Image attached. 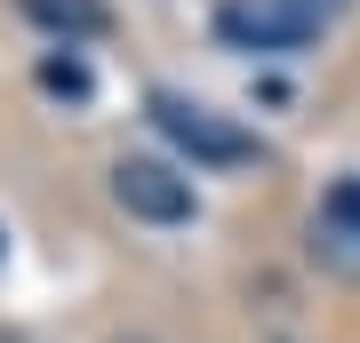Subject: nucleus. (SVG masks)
I'll return each instance as SVG.
<instances>
[{
  "label": "nucleus",
  "instance_id": "1",
  "mask_svg": "<svg viewBox=\"0 0 360 343\" xmlns=\"http://www.w3.org/2000/svg\"><path fill=\"white\" fill-rule=\"evenodd\" d=\"M328 16L312 0H217V40L224 48H257V56H296L321 40Z\"/></svg>",
  "mask_w": 360,
  "mask_h": 343
},
{
  "label": "nucleus",
  "instance_id": "2",
  "mask_svg": "<svg viewBox=\"0 0 360 343\" xmlns=\"http://www.w3.org/2000/svg\"><path fill=\"white\" fill-rule=\"evenodd\" d=\"M144 112H153V128L176 144V152H193L200 168H248V160H257V136H248V128H232V120H217L208 104H184V96L160 88Z\"/></svg>",
  "mask_w": 360,
  "mask_h": 343
},
{
  "label": "nucleus",
  "instance_id": "3",
  "mask_svg": "<svg viewBox=\"0 0 360 343\" xmlns=\"http://www.w3.org/2000/svg\"><path fill=\"white\" fill-rule=\"evenodd\" d=\"M112 200L136 224H193V176L168 160H120L112 168Z\"/></svg>",
  "mask_w": 360,
  "mask_h": 343
},
{
  "label": "nucleus",
  "instance_id": "4",
  "mask_svg": "<svg viewBox=\"0 0 360 343\" xmlns=\"http://www.w3.org/2000/svg\"><path fill=\"white\" fill-rule=\"evenodd\" d=\"M312 264L360 288V176H336L312 208Z\"/></svg>",
  "mask_w": 360,
  "mask_h": 343
},
{
  "label": "nucleus",
  "instance_id": "5",
  "mask_svg": "<svg viewBox=\"0 0 360 343\" xmlns=\"http://www.w3.org/2000/svg\"><path fill=\"white\" fill-rule=\"evenodd\" d=\"M16 8H25L40 32H56L65 48H72V40H104V32H112V8H104V0H16Z\"/></svg>",
  "mask_w": 360,
  "mask_h": 343
},
{
  "label": "nucleus",
  "instance_id": "6",
  "mask_svg": "<svg viewBox=\"0 0 360 343\" xmlns=\"http://www.w3.org/2000/svg\"><path fill=\"white\" fill-rule=\"evenodd\" d=\"M40 88H49V96H89V64H80V56H49V64H40Z\"/></svg>",
  "mask_w": 360,
  "mask_h": 343
},
{
  "label": "nucleus",
  "instance_id": "7",
  "mask_svg": "<svg viewBox=\"0 0 360 343\" xmlns=\"http://www.w3.org/2000/svg\"><path fill=\"white\" fill-rule=\"evenodd\" d=\"M312 8H321V16H345V0H312Z\"/></svg>",
  "mask_w": 360,
  "mask_h": 343
}]
</instances>
